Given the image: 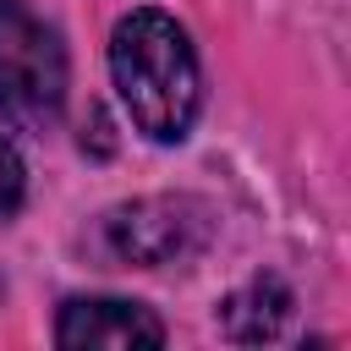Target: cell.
<instances>
[{"label":"cell","mask_w":351,"mask_h":351,"mask_svg":"<svg viewBox=\"0 0 351 351\" xmlns=\"http://www.w3.org/2000/svg\"><path fill=\"white\" fill-rule=\"evenodd\" d=\"M55 340L71 351H132V346H159L165 324L143 307V302H121V296H77L60 307Z\"/></svg>","instance_id":"277c9868"},{"label":"cell","mask_w":351,"mask_h":351,"mask_svg":"<svg viewBox=\"0 0 351 351\" xmlns=\"http://www.w3.org/2000/svg\"><path fill=\"white\" fill-rule=\"evenodd\" d=\"M22 192H27V170H22L16 148L0 137V219H11L22 208Z\"/></svg>","instance_id":"8992f818"},{"label":"cell","mask_w":351,"mask_h":351,"mask_svg":"<svg viewBox=\"0 0 351 351\" xmlns=\"http://www.w3.org/2000/svg\"><path fill=\"white\" fill-rule=\"evenodd\" d=\"M285 313H291V291H285L274 274H258V280H247L241 291H230V296L219 302V324H225V335L241 340V346L274 340V335L285 329Z\"/></svg>","instance_id":"5b68a950"},{"label":"cell","mask_w":351,"mask_h":351,"mask_svg":"<svg viewBox=\"0 0 351 351\" xmlns=\"http://www.w3.org/2000/svg\"><path fill=\"white\" fill-rule=\"evenodd\" d=\"M203 236H208V208L197 197H137V203H121L104 219L110 258L137 263V269L192 258L203 247Z\"/></svg>","instance_id":"3957f363"},{"label":"cell","mask_w":351,"mask_h":351,"mask_svg":"<svg viewBox=\"0 0 351 351\" xmlns=\"http://www.w3.org/2000/svg\"><path fill=\"white\" fill-rule=\"evenodd\" d=\"M66 104V44L27 0H0V115L44 132Z\"/></svg>","instance_id":"7a4b0ae2"},{"label":"cell","mask_w":351,"mask_h":351,"mask_svg":"<svg viewBox=\"0 0 351 351\" xmlns=\"http://www.w3.org/2000/svg\"><path fill=\"white\" fill-rule=\"evenodd\" d=\"M110 77L137 132H148L154 143H181L192 132L203 82H197L192 38L176 16L148 11V5L126 11L110 33Z\"/></svg>","instance_id":"6da1fadb"}]
</instances>
